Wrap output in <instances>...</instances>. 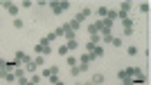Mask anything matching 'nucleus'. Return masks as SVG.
Listing matches in <instances>:
<instances>
[{"mask_svg": "<svg viewBox=\"0 0 151 85\" xmlns=\"http://www.w3.org/2000/svg\"><path fill=\"white\" fill-rule=\"evenodd\" d=\"M14 76H16V81L25 79V69H23V67H16V72H14Z\"/></svg>", "mask_w": 151, "mask_h": 85, "instance_id": "obj_14", "label": "nucleus"}, {"mask_svg": "<svg viewBox=\"0 0 151 85\" xmlns=\"http://www.w3.org/2000/svg\"><path fill=\"white\" fill-rule=\"evenodd\" d=\"M34 52H36L38 56H47V54H52V47L47 45V42H43V40H41V42L36 45V49H34Z\"/></svg>", "mask_w": 151, "mask_h": 85, "instance_id": "obj_2", "label": "nucleus"}, {"mask_svg": "<svg viewBox=\"0 0 151 85\" xmlns=\"http://www.w3.org/2000/svg\"><path fill=\"white\" fill-rule=\"evenodd\" d=\"M101 42H104V45H111V42H113V34H111V31H101Z\"/></svg>", "mask_w": 151, "mask_h": 85, "instance_id": "obj_6", "label": "nucleus"}, {"mask_svg": "<svg viewBox=\"0 0 151 85\" xmlns=\"http://www.w3.org/2000/svg\"><path fill=\"white\" fill-rule=\"evenodd\" d=\"M20 7H25V9H29V7H32V2H29V0H23V2H20Z\"/></svg>", "mask_w": 151, "mask_h": 85, "instance_id": "obj_31", "label": "nucleus"}, {"mask_svg": "<svg viewBox=\"0 0 151 85\" xmlns=\"http://www.w3.org/2000/svg\"><path fill=\"white\" fill-rule=\"evenodd\" d=\"M47 79H50V81H52V85H54V83H57V81H59V74H50Z\"/></svg>", "mask_w": 151, "mask_h": 85, "instance_id": "obj_30", "label": "nucleus"}, {"mask_svg": "<svg viewBox=\"0 0 151 85\" xmlns=\"http://www.w3.org/2000/svg\"><path fill=\"white\" fill-rule=\"evenodd\" d=\"M23 69H25V72H32V74H34V69H36V63H34V61H27Z\"/></svg>", "mask_w": 151, "mask_h": 85, "instance_id": "obj_13", "label": "nucleus"}, {"mask_svg": "<svg viewBox=\"0 0 151 85\" xmlns=\"http://www.w3.org/2000/svg\"><path fill=\"white\" fill-rule=\"evenodd\" d=\"M18 85H20V83H18Z\"/></svg>", "mask_w": 151, "mask_h": 85, "instance_id": "obj_36", "label": "nucleus"}, {"mask_svg": "<svg viewBox=\"0 0 151 85\" xmlns=\"http://www.w3.org/2000/svg\"><path fill=\"white\" fill-rule=\"evenodd\" d=\"M54 85H65V83H63V81H57V83H54Z\"/></svg>", "mask_w": 151, "mask_h": 85, "instance_id": "obj_33", "label": "nucleus"}, {"mask_svg": "<svg viewBox=\"0 0 151 85\" xmlns=\"http://www.w3.org/2000/svg\"><path fill=\"white\" fill-rule=\"evenodd\" d=\"M77 45H79V42H77V38H72V40H68V42H65L68 52H70V49H77Z\"/></svg>", "mask_w": 151, "mask_h": 85, "instance_id": "obj_17", "label": "nucleus"}, {"mask_svg": "<svg viewBox=\"0 0 151 85\" xmlns=\"http://www.w3.org/2000/svg\"><path fill=\"white\" fill-rule=\"evenodd\" d=\"M68 27H70V29H72V31H75V34H77V29H79L81 25L77 23V20H70V23H68Z\"/></svg>", "mask_w": 151, "mask_h": 85, "instance_id": "obj_20", "label": "nucleus"}, {"mask_svg": "<svg viewBox=\"0 0 151 85\" xmlns=\"http://www.w3.org/2000/svg\"><path fill=\"white\" fill-rule=\"evenodd\" d=\"M83 85H93V83H83Z\"/></svg>", "mask_w": 151, "mask_h": 85, "instance_id": "obj_34", "label": "nucleus"}, {"mask_svg": "<svg viewBox=\"0 0 151 85\" xmlns=\"http://www.w3.org/2000/svg\"><path fill=\"white\" fill-rule=\"evenodd\" d=\"M34 63H36V67H41L45 63V56H36V61H34Z\"/></svg>", "mask_w": 151, "mask_h": 85, "instance_id": "obj_27", "label": "nucleus"}, {"mask_svg": "<svg viewBox=\"0 0 151 85\" xmlns=\"http://www.w3.org/2000/svg\"><path fill=\"white\" fill-rule=\"evenodd\" d=\"M122 25H124V29H133V20L129 18V16H124V18H120Z\"/></svg>", "mask_w": 151, "mask_h": 85, "instance_id": "obj_12", "label": "nucleus"}, {"mask_svg": "<svg viewBox=\"0 0 151 85\" xmlns=\"http://www.w3.org/2000/svg\"><path fill=\"white\" fill-rule=\"evenodd\" d=\"M88 34L93 36V34H99V23H90L88 25Z\"/></svg>", "mask_w": 151, "mask_h": 85, "instance_id": "obj_9", "label": "nucleus"}, {"mask_svg": "<svg viewBox=\"0 0 151 85\" xmlns=\"http://www.w3.org/2000/svg\"><path fill=\"white\" fill-rule=\"evenodd\" d=\"M65 58H68V65H70V67H75L77 63H79V61L75 58V56H65Z\"/></svg>", "mask_w": 151, "mask_h": 85, "instance_id": "obj_24", "label": "nucleus"}, {"mask_svg": "<svg viewBox=\"0 0 151 85\" xmlns=\"http://www.w3.org/2000/svg\"><path fill=\"white\" fill-rule=\"evenodd\" d=\"M140 11H142V13H149L151 11V5H149V2H142V5H140Z\"/></svg>", "mask_w": 151, "mask_h": 85, "instance_id": "obj_21", "label": "nucleus"}, {"mask_svg": "<svg viewBox=\"0 0 151 85\" xmlns=\"http://www.w3.org/2000/svg\"><path fill=\"white\" fill-rule=\"evenodd\" d=\"M120 85H126V83H120Z\"/></svg>", "mask_w": 151, "mask_h": 85, "instance_id": "obj_35", "label": "nucleus"}, {"mask_svg": "<svg viewBox=\"0 0 151 85\" xmlns=\"http://www.w3.org/2000/svg\"><path fill=\"white\" fill-rule=\"evenodd\" d=\"M90 42H93V45H99V42H101V36H99V34H93V36H90Z\"/></svg>", "mask_w": 151, "mask_h": 85, "instance_id": "obj_22", "label": "nucleus"}, {"mask_svg": "<svg viewBox=\"0 0 151 85\" xmlns=\"http://www.w3.org/2000/svg\"><path fill=\"white\" fill-rule=\"evenodd\" d=\"M131 83H133V85H145V83H147V76H145V74H138V76H135V81H131Z\"/></svg>", "mask_w": 151, "mask_h": 85, "instance_id": "obj_10", "label": "nucleus"}, {"mask_svg": "<svg viewBox=\"0 0 151 85\" xmlns=\"http://www.w3.org/2000/svg\"><path fill=\"white\" fill-rule=\"evenodd\" d=\"M2 7L7 9V13H12L14 18H16V13H18V5H14V2H2Z\"/></svg>", "mask_w": 151, "mask_h": 85, "instance_id": "obj_4", "label": "nucleus"}, {"mask_svg": "<svg viewBox=\"0 0 151 85\" xmlns=\"http://www.w3.org/2000/svg\"><path fill=\"white\" fill-rule=\"evenodd\" d=\"M90 83H93V85H99V83H104V74H95Z\"/></svg>", "mask_w": 151, "mask_h": 85, "instance_id": "obj_15", "label": "nucleus"}, {"mask_svg": "<svg viewBox=\"0 0 151 85\" xmlns=\"http://www.w3.org/2000/svg\"><path fill=\"white\" fill-rule=\"evenodd\" d=\"M68 2H50V9H52V13H54V16H59V13H63L65 11V9H68Z\"/></svg>", "mask_w": 151, "mask_h": 85, "instance_id": "obj_1", "label": "nucleus"}, {"mask_svg": "<svg viewBox=\"0 0 151 85\" xmlns=\"http://www.w3.org/2000/svg\"><path fill=\"white\" fill-rule=\"evenodd\" d=\"M50 74H52V69H50V67H47V69H43V72L38 74V76H45V79H47V76H50Z\"/></svg>", "mask_w": 151, "mask_h": 85, "instance_id": "obj_29", "label": "nucleus"}, {"mask_svg": "<svg viewBox=\"0 0 151 85\" xmlns=\"http://www.w3.org/2000/svg\"><path fill=\"white\" fill-rule=\"evenodd\" d=\"M27 61H32V58L25 54V52H16V65H25Z\"/></svg>", "mask_w": 151, "mask_h": 85, "instance_id": "obj_3", "label": "nucleus"}, {"mask_svg": "<svg viewBox=\"0 0 151 85\" xmlns=\"http://www.w3.org/2000/svg\"><path fill=\"white\" fill-rule=\"evenodd\" d=\"M57 52H59V54H61V56H68V47H65V45H61V47H59Z\"/></svg>", "mask_w": 151, "mask_h": 85, "instance_id": "obj_26", "label": "nucleus"}, {"mask_svg": "<svg viewBox=\"0 0 151 85\" xmlns=\"http://www.w3.org/2000/svg\"><path fill=\"white\" fill-rule=\"evenodd\" d=\"M93 54H95V58H101V56H104V45H95Z\"/></svg>", "mask_w": 151, "mask_h": 85, "instance_id": "obj_8", "label": "nucleus"}, {"mask_svg": "<svg viewBox=\"0 0 151 85\" xmlns=\"http://www.w3.org/2000/svg\"><path fill=\"white\" fill-rule=\"evenodd\" d=\"M5 67H7V61H5V58H0V69H5ZM5 72H7V69H5Z\"/></svg>", "mask_w": 151, "mask_h": 85, "instance_id": "obj_32", "label": "nucleus"}, {"mask_svg": "<svg viewBox=\"0 0 151 85\" xmlns=\"http://www.w3.org/2000/svg\"><path fill=\"white\" fill-rule=\"evenodd\" d=\"M115 18H117V11H113V9H108V13H106V20H111V23H113Z\"/></svg>", "mask_w": 151, "mask_h": 85, "instance_id": "obj_19", "label": "nucleus"}, {"mask_svg": "<svg viewBox=\"0 0 151 85\" xmlns=\"http://www.w3.org/2000/svg\"><path fill=\"white\" fill-rule=\"evenodd\" d=\"M14 27H16V29H23V20H20V18H14Z\"/></svg>", "mask_w": 151, "mask_h": 85, "instance_id": "obj_25", "label": "nucleus"}, {"mask_svg": "<svg viewBox=\"0 0 151 85\" xmlns=\"http://www.w3.org/2000/svg\"><path fill=\"white\" fill-rule=\"evenodd\" d=\"M95 58V54H88V52H86V54H81V58H79V63H81V65H88L90 61H93Z\"/></svg>", "mask_w": 151, "mask_h": 85, "instance_id": "obj_7", "label": "nucleus"}, {"mask_svg": "<svg viewBox=\"0 0 151 85\" xmlns=\"http://www.w3.org/2000/svg\"><path fill=\"white\" fill-rule=\"evenodd\" d=\"M126 54H129V56H138V47H135V45L126 47Z\"/></svg>", "mask_w": 151, "mask_h": 85, "instance_id": "obj_18", "label": "nucleus"}, {"mask_svg": "<svg viewBox=\"0 0 151 85\" xmlns=\"http://www.w3.org/2000/svg\"><path fill=\"white\" fill-rule=\"evenodd\" d=\"M88 16H90V9H81V11H79V13H77V23H79V25H81L83 23V20H86V18H88Z\"/></svg>", "mask_w": 151, "mask_h": 85, "instance_id": "obj_5", "label": "nucleus"}, {"mask_svg": "<svg viewBox=\"0 0 151 85\" xmlns=\"http://www.w3.org/2000/svg\"><path fill=\"white\" fill-rule=\"evenodd\" d=\"M111 45H115V47H122V38H115V36H113V42H111Z\"/></svg>", "mask_w": 151, "mask_h": 85, "instance_id": "obj_28", "label": "nucleus"}, {"mask_svg": "<svg viewBox=\"0 0 151 85\" xmlns=\"http://www.w3.org/2000/svg\"><path fill=\"white\" fill-rule=\"evenodd\" d=\"M106 13H108V7H99V9H97V16H99L101 20L106 18Z\"/></svg>", "mask_w": 151, "mask_h": 85, "instance_id": "obj_16", "label": "nucleus"}, {"mask_svg": "<svg viewBox=\"0 0 151 85\" xmlns=\"http://www.w3.org/2000/svg\"><path fill=\"white\" fill-rule=\"evenodd\" d=\"M41 83V76H38V74H32L29 79H27V85H38Z\"/></svg>", "mask_w": 151, "mask_h": 85, "instance_id": "obj_11", "label": "nucleus"}, {"mask_svg": "<svg viewBox=\"0 0 151 85\" xmlns=\"http://www.w3.org/2000/svg\"><path fill=\"white\" fill-rule=\"evenodd\" d=\"M5 81H7V83H16V76H14L12 72H7L5 74Z\"/></svg>", "mask_w": 151, "mask_h": 85, "instance_id": "obj_23", "label": "nucleus"}]
</instances>
